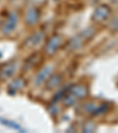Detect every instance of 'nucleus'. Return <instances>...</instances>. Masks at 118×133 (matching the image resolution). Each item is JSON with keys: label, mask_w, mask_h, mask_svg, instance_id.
Masks as SVG:
<instances>
[{"label": "nucleus", "mask_w": 118, "mask_h": 133, "mask_svg": "<svg viewBox=\"0 0 118 133\" xmlns=\"http://www.w3.org/2000/svg\"><path fill=\"white\" fill-rule=\"evenodd\" d=\"M111 14V8L107 5H99L95 8L93 14H92V20L96 23H104L109 19Z\"/></svg>", "instance_id": "nucleus-3"}, {"label": "nucleus", "mask_w": 118, "mask_h": 133, "mask_svg": "<svg viewBox=\"0 0 118 133\" xmlns=\"http://www.w3.org/2000/svg\"><path fill=\"white\" fill-rule=\"evenodd\" d=\"M60 45H61V37L58 36V35H54V36H52L47 41L44 51L46 55L52 56L53 54H56L58 51V49L60 48Z\"/></svg>", "instance_id": "nucleus-4"}, {"label": "nucleus", "mask_w": 118, "mask_h": 133, "mask_svg": "<svg viewBox=\"0 0 118 133\" xmlns=\"http://www.w3.org/2000/svg\"><path fill=\"white\" fill-rule=\"evenodd\" d=\"M69 93H71L77 100H80V99H85L88 96L89 89L84 84H74V86H70Z\"/></svg>", "instance_id": "nucleus-6"}, {"label": "nucleus", "mask_w": 118, "mask_h": 133, "mask_svg": "<svg viewBox=\"0 0 118 133\" xmlns=\"http://www.w3.org/2000/svg\"><path fill=\"white\" fill-rule=\"evenodd\" d=\"M109 29H110L111 32H118V14L113 18L110 22V25H109Z\"/></svg>", "instance_id": "nucleus-15"}, {"label": "nucleus", "mask_w": 118, "mask_h": 133, "mask_svg": "<svg viewBox=\"0 0 118 133\" xmlns=\"http://www.w3.org/2000/svg\"><path fill=\"white\" fill-rule=\"evenodd\" d=\"M0 78H1V68H0Z\"/></svg>", "instance_id": "nucleus-17"}, {"label": "nucleus", "mask_w": 118, "mask_h": 133, "mask_svg": "<svg viewBox=\"0 0 118 133\" xmlns=\"http://www.w3.org/2000/svg\"><path fill=\"white\" fill-rule=\"evenodd\" d=\"M96 131V125L92 121H89L85 124V126L83 127V132H95Z\"/></svg>", "instance_id": "nucleus-16"}, {"label": "nucleus", "mask_w": 118, "mask_h": 133, "mask_svg": "<svg viewBox=\"0 0 118 133\" xmlns=\"http://www.w3.org/2000/svg\"><path fill=\"white\" fill-rule=\"evenodd\" d=\"M25 86V81L21 77H17L11 82V84L8 86V93L11 95H14L18 90L22 89Z\"/></svg>", "instance_id": "nucleus-9"}, {"label": "nucleus", "mask_w": 118, "mask_h": 133, "mask_svg": "<svg viewBox=\"0 0 118 133\" xmlns=\"http://www.w3.org/2000/svg\"><path fill=\"white\" fill-rule=\"evenodd\" d=\"M117 50H118V48H117Z\"/></svg>", "instance_id": "nucleus-18"}, {"label": "nucleus", "mask_w": 118, "mask_h": 133, "mask_svg": "<svg viewBox=\"0 0 118 133\" xmlns=\"http://www.w3.org/2000/svg\"><path fill=\"white\" fill-rule=\"evenodd\" d=\"M47 82H46V88L47 89H54L57 87H59L63 82V78H61L60 75L54 74V75H51L49 78H47Z\"/></svg>", "instance_id": "nucleus-10"}, {"label": "nucleus", "mask_w": 118, "mask_h": 133, "mask_svg": "<svg viewBox=\"0 0 118 133\" xmlns=\"http://www.w3.org/2000/svg\"><path fill=\"white\" fill-rule=\"evenodd\" d=\"M43 38H44V33L41 32V31H38V32L33 33L32 36L28 37V38L26 39V42H25V44L27 45L28 48L36 46V45L40 44V42L43 41Z\"/></svg>", "instance_id": "nucleus-8"}, {"label": "nucleus", "mask_w": 118, "mask_h": 133, "mask_svg": "<svg viewBox=\"0 0 118 133\" xmlns=\"http://www.w3.org/2000/svg\"><path fill=\"white\" fill-rule=\"evenodd\" d=\"M95 35H96V29L92 28V26H89V28L84 29L82 32H79L78 35H76V36L69 42L67 48H69L70 51L79 50L80 48H83V45L85 44L86 42L90 41Z\"/></svg>", "instance_id": "nucleus-1"}, {"label": "nucleus", "mask_w": 118, "mask_h": 133, "mask_svg": "<svg viewBox=\"0 0 118 133\" xmlns=\"http://www.w3.org/2000/svg\"><path fill=\"white\" fill-rule=\"evenodd\" d=\"M109 103L107 102H103V103H98V106L96 107V109H95L93 112H92V114L91 115L93 116H97V115H100V114H104L105 112L107 111V108H109Z\"/></svg>", "instance_id": "nucleus-13"}, {"label": "nucleus", "mask_w": 118, "mask_h": 133, "mask_svg": "<svg viewBox=\"0 0 118 133\" xmlns=\"http://www.w3.org/2000/svg\"><path fill=\"white\" fill-rule=\"evenodd\" d=\"M39 10L37 7H30L25 13V22L27 25H36L39 22Z\"/></svg>", "instance_id": "nucleus-7"}, {"label": "nucleus", "mask_w": 118, "mask_h": 133, "mask_svg": "<svg viewBox=\"0 0 118 133\" xmlns=\"http://www.w3.org/2000/svg\"><path fill=\"white\" fill-rule=\"evenodd\" d=\"M18 20H19V17H18L17 12L13 11V12H11V13H8L5 22L1 25V32H3L4 35H10V33H12L17 29Z\"/></svg>", "instance_id": "nucleus-2"}, {"label": "nucleus", "mask_w": 118, "mask_h": 133, "mask_svg": "<svg viewBox=\"0 0 118 133\" xmlns=\"http://www.w3.org/2000/svg\"><path fill=\"white\" fill-rule=\"evenodd\" d=\"M52 71H53V66L52 65H46L44 66L38 74L36 75V77H34V83H36V86H41L47 78L52 75Z\"/></svg>", "instance_id": "nucleus-5"}, {"label": "nucleus", "mask_w": 118, "mask_h": 133, "mask_svg": "<svg viewBox=\"0 0 118 133\" xmlns=\"http://www.w3.org/2000/svg\"><path fill=\"white\" fill-rule=\"evenodd\" d=\"M98 106V103L96 102H89V103H85L83 106V111L85 113H89V114H92V112L96 109V107Z\"/></svg>", "instance_id": "nucleus-14"}, {"label": "nucleus", "mask_w": 118, "mask_h": 133, "mask_svg": "<svg viewBox=\"0 0 118 133\" xmlns=\"http://www.w3.org/2000/svg\"><path fill=\"white\" fill-rule=\"evenodd\" d=\"M0 124L4 125V126H6V127H8V128H11V130L19 131V132H25V130L21 127V126H20V125H18L17 122H14V121H11V120L0 118Z\"/></svg>", "instance_id": "nucleus-12"}, {"label": "nucleus", "mask_w": 118, "mask_h": 133, "mask_svg": "<svg viewBox=\"0 0 118 133\" xmlns=\"http://www.w3.org/2000/svg\"><path fill=\"white\" fill-rule=\"evenodd\" d=\"M15 70H17V62H10L1 69V76H4L6 78L12 77L14 72H15Z\"/></svg>", "instance_id": "nucleus-11"}]
</instances>
